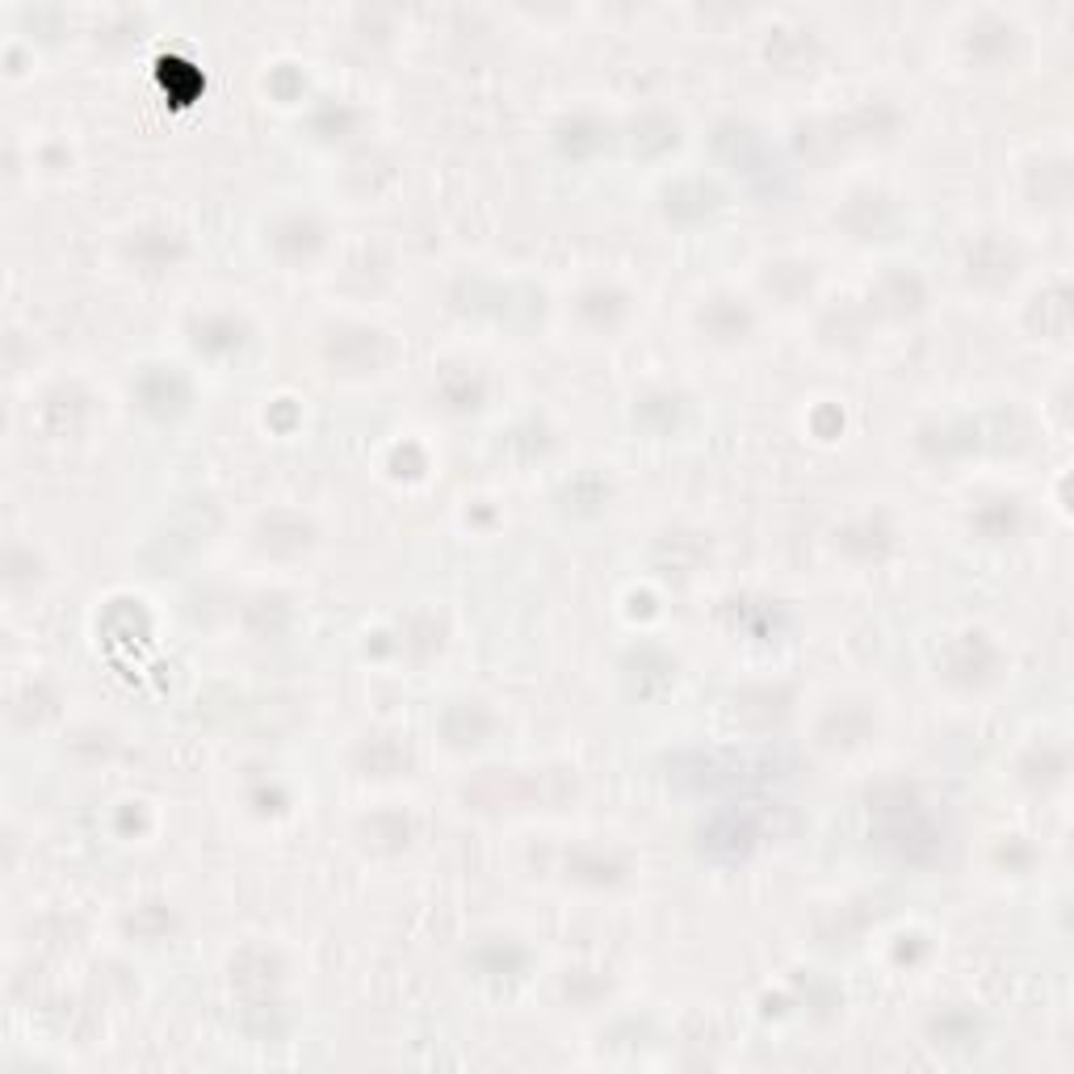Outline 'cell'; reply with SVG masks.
Returning <instances> with one entry per match:
<instances>
[{
	"mask_svg": "<svg viewBox=\"0 0 1074 1074\" xmlns=\"http://www.w3.org/2000/svg\"><path fill=\"white\" fill-rule=\"evenodd\" d=\"M987 273H994V282L1012 277V273H1015V252L1003 249V244H999V252H994V256H982V252H973V256H970V277H978V282H982Z\"/></svg>",
	"mask_w": 1074,
	"mask_h": 1074,
	"instance_id": "4",
	"label": "cell"
},
{
	"mask_svg": "<svg viewBox=\"0 0 1074 1074\" xmlns=\"http://www.w3.org/2000/svg\"><path fill=\"white\" fill-rule=\"evenodd\" d=\"M319 244H324V228L310 214H286L273 228V249L282 252V256H310Z\"/></svg>",
	"mask_w": 1074,
	"mask_h": 1074,
	"instance_id": "2",
	"label": "cell"
},
{
	"mask_svg": "<svg viewBox=\"0 0 1074 1074\" xmlns=\"http://www.w3.org/2000/svg\"><path fill=\"white\" fill-rule=\"evenodd\" d=\"M240 324L235 319H207L202 328H198V349H207V352H231V349H240L244 345V336H240Z\"/></svg>",
	"mask_w": 1074,
	"mask_h": 1074,
	"instance_id": "3",
	"label": "cell"
},
{
	"mask_svg": "<svg viewBox=\"0 0 1074 1074\" xmlns=\"http://www.w3.org/2000/svg\"><path fill=\"white\" fill-rule=\"evenodd\" d=\"M702 328L714 336V340H744L751 331V310H747L744 298L735 294H718L702 307Z\"/></svg>",
	"mask_w": 1074,
	"mask_h": 1074,
	"instance_id": "1",
	"label": "cell"
}]
</instances>
